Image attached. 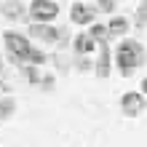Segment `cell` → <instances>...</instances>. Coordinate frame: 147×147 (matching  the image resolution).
Instances as JSON below:
<instances>
[{"mask_svg":"<svg viewBox=\"0 0 147 147\" xmlns=\"http://www.w3.org/2000/svg\"><path fill=\"white\" fill-rule=\"evenodd\" d=\"M3 40H5V51H8V56H11V62H16V64H35V67L46 64L48 56L43 54L40 48H35L24 35L8 30L3 35Z\"/></svg>","mask_w":147,"mask_h":147,"instance_id":"1","label":"cell"},{"mask_svg":"<svg viewBox=\"0 0 147 147\" xmlns=\"http://www.w3.org/2000/svg\"><path fill=\"white\" fill-rule=\"evenodd\" d=\"M144 64H147V51L142 48L139 40L126 38V40H120V46H115V67L120 78H131Z\"/></svg>","mask_w":147,"mask_h":147,"instance_id":"2","label":"cell"},{"mask_svg":"<svg viewBox=\"0 0 147 147\" xmlns=\"http://www.w3.org/2000/svg\"><path fill=\"white\" fill-rule=\"evenodd\" d=\"M144 110H147L144 94H139V91H126L123 96H120V115H123V118H139Z\"/></svg>","mask_w":147,"mask_h":147,"instance_id":"3","label":"cell"},{"mask_svg":"<svg viewBox=\"0 0 147 147\" xmlns=\"http://www.w3.org/2000/svg\"><path fill=\"white\" fill-rule=\"evenodd\" d=\"M30 16H32V22L48 24L59 16V3H54V0H32L30 3Z\"/></svg>","mask_w":147,"mask_h":147,"instance_id":"4","label":"cell"},{"mask_svg":"<svg viewBox=\"0 0 147 147\" xmlns=\"http://www.w3.org/2000/svg\"><path fill=\"white\" fill-rule=\"evenodd\" d=\"M30 35L32 38H40V40H46V43H56V40H62L67 35V30L64 27H51V24H30Z\"/></svg>","mask_w":147,"mask_h":147,"instance_id":"5","label":"cell"},{"mask_svg":"<svg viewBox=\"0 0 147 147\" xmlns=\"http://www.w3.org/2000/svg\"><path fill=\"white\" fill-rule=\"evenodd\" d=\"M99 46V56H96V64H94V72H96V78H110L112 72V54H110V46L107 43H96Z\"/></svg>","mask_w":147,"mask_h":147,"instance_id":"6","label":"cell"},{"mask_svg":"<svg viewBox=\"0 0 147 147\" xmlns=\"http://www.w3.org/2000/svg\"><path fill=\"white\" fill-rule=\"evenodd\" d=\"M70 19H72V24H91L94 19H96V11L88 8V5H83V3H72Z\"/></svg>","mask_w":147,"mask_h":147,"instance_id":"7","label":"cell"},{"mask_svg":"<svg viewBox=\"0 0 147 147\" xmlns=\"http://www.w3.org/2000/svg\"><path fill=\"white\" fill-rule=\"evenodd\" d=\"M105 27H107V32H110V38H123L131 24H128L126 16H112V19L105 24Z\"/></svg>","mask_w":147,"mask_h":147,"instance_id":"8","label":"cell"},{"mask_svg":"<svg viewBox=\"0 0 147 147\" xmlns=\"http://www.w3.org/2000/svg\"><path fill=\"white\" fill-rule=\"evenodd\" d=\"M72 48H75V54L86 56V54H91V51L96 48V43H94V38L88 35V32H78V38L72 40Z\"/></svg>","mask_w":147,"mask_h":147,"instance_id":"9","label":"cell"},{"mask_svg":"<svg viewBox=\"0 0 147 147\" xmlns=\"http://www.w3.org/2000/svg\"><path fill=\"white\" fill-rule=\"evenodd\" d=\"M0 11H3V16H8V19H22L24 16V5L19 3V0H5V3L0 5Z\"/></svg>","mask_w":147,"mask_h":147,"instance_id":"10","label":"cell"},{"mask_svg":"<svg viewBox=\"0 0 147 147\" xmlns=\"http://www.w3.org/2000/svg\"><path fill=\"white\" fill-rule=\"evenodd\" d=\"M88 35L94 38V43H107L110 40V32H107V27L105 24H88Z\"/></svg>","mask_w":147,"mask_h":147,"instance_id":"11","label":"cell"},{"mask_svg":"<svg viewBox=\"0 0 147 147\" xmlns=\"http://www.w3.org/2000/svg\"><path fill=\"white\" fill-rule=\"evenodd\" d=\"M13 110H16V102L11 96H5V99H0V120H8L13 115Z\"/></svg>","mask_w":147,"mask_h":147,"instance_id":"12","label":"cell"},{"mask_svg":"<svg viewBox=\"0 0 147 147\" xmlns=\"http://www.w3.org/2000/svg\"><path fill=\"white\" fill-rule=\"evenodd\" d=\"M134 22H136V27H147V0H142V3L136 5Z\"/></svg>","mask_w":147,"mask_h":147,"instance_id":"13","label":"cell"},{"mask_svg":"<svg viewBox=\"0 0 147 147\" xmlns=\"http://www.w3.org/2000/svg\"><path fill=\"white\" fill-rule=\"evenodd\" d=\"M112 8H115V3H112V0H99V3H96V8H94V11H102V13H110L112 11Z\"/></svg>","mask_w":147,"mask_h":147,"instance_id":"14","label":"cell"},{"mask_svg":"<svg viewBox=\"0 0 147 147\" xmlns=\"http://www.w3.org/2000/svg\"><path fill=\"white\" fill-rule=\"evenodd\" d=\"M142 94H144V96H147V78H144V80H142Z\"/></svg>","mask_w":147,"mask_h":147,"instance_id":"15","label":"cell"},{"mask_svg":"<svg viewBox=\"0 0 147 147\" xmlns=\"http://www.w3.org/2000/svg\"><path fill=\"white\" fill-rule=\"evenodd\" d=\"M0 91H5V83H3V75H0Z\"/></svg>","mask_w":147,"mask_h":147,"instance_id":"16","label":"cell"},{"mask_svg":"<svg viewBox=\"0 0 147 147\" xmlns=\"http://www.w3.org/2000/svg\"><path fill=\"white\" fill-rule=\"evenodd\" d=\"M0 75H3V59H0Z\"/></svg>","mask_w":147,"mask_h":147,"instance_id":"17","label":"cell"}]
</instances>
